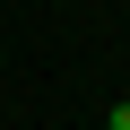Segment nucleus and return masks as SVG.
Masks as SVG:
<instances>
[{"instance_id":"f257e3e1","label":"nucleus","mask_w":130,"mask_h":130,"mask_svg":"<svg viewBox=\"0 0 130 130\" xmlns=\"http://www.w3.org/2000/svg\"><path fill=\"white\" fill-rule=\"evenodd\" d=\"M104 130H130V104H113V113H104Z\"/></svg>"}]
</instances>
